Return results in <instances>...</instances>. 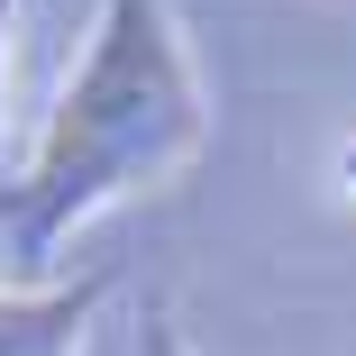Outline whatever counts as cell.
I'll list each match as a JSON object with an SVG mask.
<instances>
[{"mask_svg": "<svg viewBox=\"0 0 356 356\" xmlns=\"http://www.w3.org/2000/svg\"><path fill=\"white\" fill-rule=\"evenodd\" d=\"M210 156V92L174 0H101L19 183L0 192L19 274H55L101 210L165 192Z\"/></svg>", "mask_w": 356, "mask_h": 356, "instance_id": "obj_1", "label": "cell"}, {"mask_svg": "<svg viewBox=\"0 0 356 356\" xmlns=\"http://www.w3.org/2000/svg\"><path fill=\"white\" fill-rule=\"evenodd\" d=\"M110 293L119 283L101 265L64 283H0V356H83Z\"/></svg>", "mask_w": 356, "mask_h": 356, "instance_id": "obj_2", "label": "cell"}, {"mask_svg": "<svg viewBox=\"0 0 356 356\" xmlns=\"http://www.w3.org/2000/svg\"><path fill=\"white\" fill-rule=\"evenodd\" d=\"M137 356H192V347H183V329H174V311H165V302H147V320H137Z\"/></svg>", "mask_w": 356, "mask_h": 356, "instance_id": "obj_3", "label": "cell"}, {"mask_svg": "<svg viewBox=\"0 0 356 356\" xmlns=\"http://www.w3.org/2000/svg\"><path fill=\"white\" fill-rule=\"evenodd\" d=\"M10 28H19V0H0V128H10Z\"/></svg>", "mask_w": 356, "mask_h": 356, "instance_id": "obj_4", "label": "cell"}, {"mask_svg": "<svg viewBox=\"0 0 356 356\" xmlns=\"http://www.w3.org/2000/svg\"><path fill=\"white\" fill-rule=\"evenodd\" d=\"M338 183H347V210H356V137L338 147Z\"/></svg>", "mask_w": 356, "mask_h": 356, "instance_id": "obj_5", "label": "cell"}]
</instances>
